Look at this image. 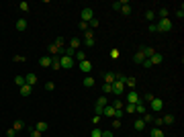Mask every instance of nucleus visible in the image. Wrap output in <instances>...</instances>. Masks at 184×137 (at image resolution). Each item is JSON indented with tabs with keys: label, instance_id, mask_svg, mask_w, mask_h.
<instances>
[{
	"label": "nucleus",
	"instance_id": "32",
	"mask_svg": "<svg viewBox=\"0 0 184 137\" xmlns=\"http://www.w3.org/2000/svg\"><path fill=\"white\" fill-rule=\"evenodd\" d=\"M14 84H16L19 88H21L23 84H27V82H25V76H16V78H14Z\"/></svg>",
	"mask_w": 184,
	"mask_h": 137
},
{
	"label": "nucleus",
	"instance_id": "46",
	"mask_svg": "<svg viewBox=\"0 0 184 137\" xmlns=\"http://www.w3.org/2000/svg\"><path fill=\"white\" fill-rule=\"evenodd\" d=\"M108 55H111V59H117V57H119V49H111Z\"/></svg>",
	"mask_w": 184,
	"mask_h": 137
},
{
	"label": "nucleus",
	"instance_id": "25",
	"mask_svg": "<svg viewBox=\"0 0 184 137\" xmlns=\"http://www.w3.org/2000/svg\"><path fill=\"white\" fill-rule=\"evenodd\" d=\"M74 59H78V64H80V61H84V59H86V53H84V51H80V49H78V51L74 53Z\"/></svg>",
	"mask_w": 184,
	"mask_h": 137
},
{
	"label": "nucleus",
	"instance_id": "33",
	"mask_svg": "<svg viewBox=\"0 0 184 137\" xmlns=\"http://www.w3.org/2000/svg\"><path fill=\"white\" fill-rule=\"evenodd\" d=\"M88 27H90V31H94V29H98V19L94 16V19H92L90 23H88Z\"/></svg>",
	"mask_w": 184,
	"mask_h": 137
},
{
	"label": "nucleus",
	"instance_id": "13",
	"mask_svg": "<svg viewBox=\"0 0 184 137\" xmlns=\"http://www.w3.org/2000/svg\"><path fill=\"white\" fill-rule=\"evenodd\" d=\"M94 84H96V80H94L92 76H86V78L82 80V86H84V88H92Z\"/></svg>",
	"mask_w": 184,
	"mask_h": 137
},
{
	"label": "nucleus",
	"instance_id": "19",
	"mask_svg": "<svg viewBox=\"0 0 184 137\" xmlns=\"http://www.w3.org/2000/svg\"><path fill=\"white\" fill-rule=\"evenodd\" d=\"M133 127H135V131H143V129H145V121H143V119H137V121L133 123Z\"/></svg>",
	"mask_w": 184,
	"mask_h": 137
},
{
	"label": "nucleus",
	"instance_id": "7",
	"mask_svg": "<svg viewBox=\"0 0 184 137\" xmlns=\"http://www.w3.org/2000/svg\"><path fill=\"white\" fill-rule=\"evenodd\" d=\"M84 43L88 47L94 45V31H86V35H84Z\"/></svg>",
	"mask_w": 184,
	"mask_h": 137
},
{
	"label": "nucleus",
	"instance_id": "21",
	"mask_svg": "<svg viewBox=\"0 0 184 137\" xmlns=\"http://www.w3.org/2000/svg\"><path fill=\"white\" fill-rule=\"evenodd\" d=\"M135 84H137V80H135V78H129V76H127V80H125V88H131V90H133V88H135Z\"/></svg>",
	"mask_w": 184,
	"mask_h": 137
},
{
	"label": "nucleus",
	"instance_id": "56",
	"mask_svg": "<svg viewBox=\"0 0 184 137\" xmlns=\"http://www.w3.org/2000/svg\"><path fill=\"white\" fill-rule=\"evenodd\" d=\"M92 123H94V125H98V123H100V117H98V115H94V119H92Z\"/></svg>",
	"mask_w": 184,
	"mask_h": 137
},
{
	"label": "nucleus",
	"instance_id": "12",
	"mask_svg": "<svg viewBox=\"0 0 184 137\" xmlns=\"http://www.w3.org/2000/svg\"><path fill=\"white\" fill-rule=\"evenodd\" d=\"M113 115H115V109H113V104H106L102 109V117H108V119H113Z\"/></svg>",
	"mask_w": 184,
	"mask_h": 137
},
{
	"label": "nucleus",
	"instance_id": "54",
	"mask_svg": "<svg viewBox=\"0 0 184 137\" xmlns=\"http://www.w3.org/2000/svg\"><path fill=\"white\" fill-rule=\"evenodd\" d=\"M78 27H80L82 31H88V23H82V21H80V25H78Z\"/></svg>",
	"mask_w": 184,
	"mask_h": 137
},
{
	"label": "nucleus",
	"instance_id": "3",
	"mask_svg": "<svg viewBox=\"0 0 184 137\" xmlns=\"http://www.w3.org/2000/svg\"><path fill=\"white\" fill-rule=\"evenodd\" d=\"M92 19H94V10H92L90 6L82 8V23H90Z\"/></svg>",
	"mask_w": 184,
	"mask_h": 137
},
{
	"label": "nucleus",
	"instance_id": "10",
	"mask_svg": "<svg viewBox=\"0 0 184 137\" xmlns=\"http://www.w3.org/2000/svg\"><path fill=\"white\" fill-rule=\"evenodd\" d=\"M135 113H139V115H145V113H147V106H145V103H143V100L135 103Z\"/></svg>",
	"mask_w": 184,
	"mask_h": 137
},
{
	"label": "nucleus",
	"instance_id": "5",
	"mask_svg": "<svg viewBox=\"0 0 184 137\" xmlns=\"http://www.w3.org/2000/svg\"><path fill=\"white\" fill-rule=\"evenodd\" d=\"M150 104H151V109H153L156 113H160L162 109H164V100H162V98H153Z\"/></svg>",
	"mask_w": 184,
	"mask_h": 137
},
{
	"label": "nucleus",
	"instance_id": "39",
	"mask_svg": "<svg viewBox=\"0 0 184 137\" xmlns=\"http://www.w3.org/2000/svg\"><path fill=\"white\" fill-rule=\"evenodd\" d=\"M168 14H170L168 8H160V19H168Z\"/></svg>",
	"mask_w": 184,
	"mask_h": 137
},
{
	"label": "nucleus",
	"instance_id": "45",
	"mask_svg": "<svg viewBox=\"0 0 184 137\" xmlns=\"http://www.w3.org/2000/svg\"><path fill=\"white\" fill-rule=\"evenodd\" d=\"M19 8H21L23 12H27V10H29V2H21V4H19Z\"/></svg>",
	"mask_w": 184,
	"mask_h": 137
},
{
	"label": "nucleus",
	"instance_id": "58",
	"mask_svg": "<svg viewBox=\"0 0 184 137\" xmlns=\"http://www.w3.org/2000/svg\"><path fill=\"white\" fill-rule=\"evenodd\" d=\"M147 29H150L151 33H158V31H156V23H151V25H150V27H147Z\"/></svg>",
	"mask_w": 184,
	"mask_h": 137
},
{
	"label": "nucleus",
	"instance_id": "34",
	"mask_svg": "<svg viewBox=\"0 0 184 137\" xmlns=\"http://www.w3.org/2000/svg\"><path fill=\"white\" fill-rule=\"evenodd\" d=\"M123 109H115V115H113V119H119V121H121V119H123Z\"/></svg>",
	"mask_w": 184,
	"mask_h": 137
},
{
	"label": "nucleus",
	"instance_id": "2",
	"mask_svg": "<svg viewBox=\"0 0 184 137\" xmlns=\"http://www.w3.org/2000/svg\"><path fill=\"white\" fill-rule=\"evenodd\" d=\"M59 66H61V70H72L74 68V59L68 55H61L59 57Z\"/></svg>",
	"mask_w": 184,
	"mask_h": 137
},
{
	"label": "nucleus",
	"instance_id": "16",
	"mask_svg": "<svg viewBox=\"0 0 184 137\" xmlns=\"http://www.w3.org/2000/svg\"><path fill=\"white\" fill-rule=\"evenodd\" d=\"M25 82H27L29 86H35V84H37V76H35V74H27V76H25Z\"/></svg>",
	"mask_w": 184,
	"mask_h": 137
},
{
	"label": "nucleus",
	"instance_id": "51",
	"mask_svg": "<svg viewBox=\"0 0 184 137\" xmlns=\"http://www.w3.org/2000/svg\"><path fill=\"white\" fill-rule=\"evenodd\" d=\"M25 59H27L25 55H14V57H12V61H25Z\"/></svg>",
	"mask_w": 184,
	"mask_h": 137
},
{
	"label": "nucleus",
	"instance_id": "28",
	"mask_svg": "<svg viewBox=\"0 0 184 137\" xmlns=\"http://www.w3.org/2000/svg\"><path fill=\"white\" fill-rule=\"evenodd\" d=\"M53 43H55L59 49H64V47H66V39H64V37H55V41H53Z\"/></svg>",
	"mask_w": 184,
	"mask_h": 137
},
{
	"label": "nucleus",
	"instance_id": "53",
	"mask_svg": "<svg viewBox=\"0 0 184 137\" xmlns=\"http://www.w3.org/2000/svg\"><path fill=\"white\" fill-rule=\"evenodd\" d=\"M176 14H178V19H182V16H184V8H182V6H180V8L176 10Z\"/></svg>",
	"mask_w": 184,
	"mask_h": 137
},
{
	"label": "nucleus",
	"instance_id": "36",
	"mask_svg": "<svg viewBox=\"0 0 184 137\" xmlns=\"http://www.w3.org/2000/svg\"><path fill=\"white\" fill-rule=\"evenodd\" d=\"M102 92L104 94H111L113 92V84H102Z\"/></svg>",
	"mask_w": 184,
	"mask_h": 137
},
{
	"label": "nucleus",
	"instance_id": "14",
	"mask_svg": "<svg viewBox=\"0 0 184 137\" xmlns=\"http://www.w3.org/2000/svg\"><path fill=\"white\" fill-rule=\"evenodd\" d=\"M78 66H80V70H82V72H92V64L88 61V59H84V61H80Z\"/></svg>",
	"mask_w": 184,
	"mask_h": 137
},
{
	"label": "nucleus",
	"instance_id": "11",
	"mask_svg": "<svg viewBox=\"0 0 184 137\" xmlns=\"http://www.w3.org/2000/svg\"><path fill=\"white\" fill-rule=\"evenodd\" d=\"M51 61H53V57H51V55H43L41 59H39V64H41L43 68H51Z\"/></svg>",
	"mask_w": 184,
	"mask_h": 137
},
{
	"label": "nucleus",
	"instance_id": "47",
	"mask_svg": "<svg viewBox=\"0 0 184 137\" xmlns=\"http://www.w3.org/2000/svg\"><path fill=\"white\" fill-rule=\"evenodd\" d=\"M29 135H31V137H41L43 133H41V131H37V129H31V133H29Z\"/></svg>",
	"mask_w": 184,
	"mask_h": 137
},
{
	"label": "nucleus",
	"instance_id": "17",
	"mask_svg": "<svg viewBox=\"0 0 184 137\" xmlns=\"http://www.w3.org/2000/svg\"><path fill=\"white\" fill-rule=\"evenodd\" d=\"M70 47H72L74 51H78V49H80V39H78V37H72V39H70Z\"/></svg>",
	"mask_w": 184,
	"mask_h": 137
},
{
	"label": "nucleus",
	"instance_id": "40",
	"mask_svg": "<svg viewBox=\"0 0 184 137\" xmlns=\"http://www.w3.org/2000/svg\"><path fill=\"white\" fill-rule=\"evenodd\" d=\"M45 90H47V92L55 90V84H53V82H45Z\"/></svg>",
	"mask_w": 184,
	"mask_h": 137
},
{
	"label": "nucleus",
	"instance_id": "9",
	"mask_svg": "<svg viewBox=\"0 0 184 137\" xmlns=\"http://www.w3.org/2000/svg\"><path fill=\"white\" fill-rule=\"evenodd\" d=\"M19 92H21V96H31V92H33V86H29V84H23V86L19 88Z\"/></svg>",
	"mask_w": 184,
	"mask_h": 137
},
{
	"label": "nucleus",
	"instance_id": "50",
	"mask_svg": "<svg viewBox=\"0 0 184 137\" xmlns=\"http://www.w3.org/2000/svg\"><path fill=\"white\" fill-rule=\"evenodd\" d=\"M121 6H123V0H121V2H113V8H115V10H121Z\"/></svg>",
	"mask_w": 184,
	"mask_h": 137
},
{
	"label": "nucleus",
	"instance_id": "52",
	"mask_svg": "<svg viewBox=\"0 0 184 137\" xmlns=\"http://www.w3.org/2000/svg\"><path fill=\"white\" fill-rule=\"evenodd\" d=\"M111 123H113V127H115V129H119V127H121V121H119V119H113Z\"/></svg>",
	"mask_w": 184,
	"mask_h": 137
},
{
	"label": "nucleus",
	"instance_id": "31",
	"mask_svg": "<svg viewBox=\"0 0 184 137\" xmlns=\"http://www.w3.org/2000/svg\"><path fill=\"white\" fill-rule=\"evenodd\" d=\"M96 104H98V106H106V104H108V98H106V96H100V98H98V100H96Z\"/></svg>",
	"mask_w": 184,
	"mask_h": 137
},
{
	"label": "nucleus",
	"instance_id": "57",
	"mask_svg": "<svg viewBox=\"0 0 184 137\" xmlns=\"http://www.w3.org/2000/svg\"><path fill=\"white\" fill-rule=\"evenodd\" d=\"M102 137H115V135H113V131H102Z\"/></svg>",
	"mask_w": 184,
	"mask_h": 137
},
{
	"label": "nucleus",
	"instance_id": "26",
	"mask_svg": "<svg viewBox=\"0 0 184 137\" xmlns=\"http://www.w3.org/2000/svg\"><path fill=\"white\" fill-rule=\"evenodd\" d=\"M162 121H164V125H172L174 123V115H164Z\"/></svg>",
	"mask_w": 184,
	"mask_h": 137
},
{
	"label": "nucleus",
	"instance_id": "55",
	"mask_svg": "<svg viewBox=\"0 0 184 137\" xmlns=\"http://www.w3.org/2000/svg\"><path fill=\"white\" fill-rule=\"evenodd\" d=\"M16 135V131H14V129H8V131H6V137H14Z\"/></svg>",
	"mask_w": 184,
	"mask_h": 137
},
{
	"label": "nucleus",
	"instance_id": "23",
	"mask_svg": "<svg viewBox=\"0 0 184 137\" xmlns=\"http://www.w3.org/2000/svg\"><path fill=\"white\" fill-rule=\"evenodd\" d=\"M121 12H123V14H131V4H129L127 0H123V6H121Z\"/></svg>",
	"mask_w": 184,
	"mask_h": 137
},
{
	"label": "nucleus",
	"instance_id": "18",
	"mask_svg": "<svg viewBox=\"0 0 184 137\" xmlns=\"http://www.w3.org/2000/svg\"><path fill=\"white\" fill-rule=\"evenodd\" d=\"M150 137H166L164 135V129H158V127H153L150 131Z\"/></svg>",
	"mask_w": 184,
	"mask_h": 137
},
{
	"label": "nucleus",
	"instance_id": "48",
	"mask_svg": "<svg viewBox=\"0 0 184 137\" xmlns=\"http://www.w3.org/2000/svg\"><path fill=\"white\" fill-rule=\"evenodd\" d=\"M123 106H125V104L121 103V100H115V103H113V109H123Z\"/></svg>",
	"mask_w": 184,
	"mask_h": 137
},
{
	"label": "nucleus",
	"instance_id": "43",
	"mask_svg": "<svg viewBox=\"0 0 184 137\" xmlns=\"http://www.w3.org/2000/svg\"><path fill=\"white\" fill-rule=\"evenodd\" d=\"M141 119H143V121H145V123H151V121H153V115H143V117H141Z\"/></svg>",
	"mask_w": 184,
	"mask_h": 137
},
{
	"label": "nucleus",
	"instance_id": "41",
	"mask_svg": "<svg viewBox=\"0 0 184 137\" xmlns=\"http://www.w3.org/2000/svg\"><path fill=\"white\" fill-rule=\"evenodd\" d=\"M145 19H147V21H153V19H156V12H153V10H147V12H145Z\"/></svg>",
	"mask_w": 184,
	"mask_h": 137
},
{
	"label": "nucleus",
	"instance_id": "6",
	"mask_svg": "<svg viewBox=\"0 0 184 137\" xmlns=\"http://www.w3.org/2000/svg\"><path fill=\"white\" fill-rule=\"evenodd\" d=\"M113 92H115V94H123V92H125V84L119 82V80H115V82H113Z\"/></svg>",
	"mask_w": 184,
	"mask_h": 137
},
{
	"label": "nucleus",
	"instance_id": "30",
	"mask_svg": "<svg viewBox=\"0 0 184 137\" xmlns=\"http://www.w3.org/2000/svg\"><path fill=\"white\" fill-rule=\"evenodd\" d=\"M123 113L133 115V113H135V104H125V106H123Z\"/></svg>",
	"mask_w": 184,
	"mask_h": 137
},
{
	"label": "nucleus",
	"instance_id": "15",
	"mask_svg": "<svg viewBox=\"0 0 184 137\" xmlns=\"http://www.w3.org/2000/svg\"><path fill=\"white\" fill-rule=\"evenodd\" d=\"M35 129H37V131H41V133H45L47 129H49V125H47L45 121H39V123H35Z\"/></svg>",
	"mask_w": 184,
	"mask_h": 137
},
{
	"label": "nucleus",
	"instance_id": "8",
	"mask_svg": "<svg viewBox=\"0 0 184 137\" xmlns=\"http://www.w3.org/2000/svg\"><path fill=\"white\" fill-rule=\"evenodd\" d=\"M150 61H151V66H158V64H162V61H164V55L156 51V53H153V55L150 57Z\"/></svg>",
	"mask_w": 184,
	"mask_h": 137
},
{
	"label": "nucleus",
	"instance_id": "27",
	"mask_svg": "<svg viewBox=\"0 0 184 137\" xmlns=\"http://www.w3.org/2000/svg\"><path fill=\"white\" fill-rule=\"evenodd\" d=\"M133 59H135V64H141V61H143V59H145V55H143V51H141V49H139L137 53H135V55H133Z\"/></svg>",
	"mask_w": 184,
	"mask_h": 137
},
{
	"label": "nucleus",
	"instance_id": "22",
	"mask_svg": "<svg viewBox=\"0 0 184 137\" xmlns=\"http://www.w3.org/2000/svg\"><path fill=\"white\" fill-rule=\"evenodd\" d=\"M27 29V19H19L16 21V31H25Z\"/></svg>",
	"mask_w": 184,
	"mask_h": 137
},
{
	"label": "nucleus",
	"instance_id": "49",
	"mask_svg": "<svg viewBox=\"0 0 184 137\" xmlns=\"http://www.w3.org/2000/svg\"><path fill=\"white\" fill-rule=\"evenodd\" d=\"M141 66H143V68H151V61H150V59H147V57H145V59L141 61Z\"/></svg>",
	"mask_w": 184,
	"mask_h": 137
},
{
	"label": "nucleus",
	"instance_id": "44",
	"mask_svg": "<svg viewBox=\"0 0 184 137\" xmlns=\"http://www.w3.org/2000/svg\"><path fill=\"white\" fill-rule=\"evenodd\" d=\"M153 98H156V96H153V94H151V92H147V94H145V98H143V100H145V103L150 104L151 100H153Z\"/></svg>",
	"mask_w": 184,
	"mask_h": 137
},
{
	"label": "nucleus",
	"instance_id": "38",
	"mask_svg": "<svg viewBox=\"0 0 184 137\" xmlns=\"http://www.w3.org/2000/svg\"><path fill=\"white\" fill-rule=\"evenodd\" d=\"M23 127H25V123H23V121H14V127H12V129H14V131H21Z\"/></svg>",
	"mask_w": 184,
	"mask_h": 137
},
{
	"label": "nucleus",
	"instance_id": "29",
	"mask_svg": "<svg viewBox=\"0 0 184 137\" xmlns=\"http://www.w3.org/2000/svg\"><path fill=\"white\" fill-rule=\"evenodd\" d=\"M151 123H153V127H158V129H162V127H164V121H162V117H153V121H151Z\"/></svg>",
	"mask_w": 184,
	"mask_h": 137
},
{
	"label": "nucleus",
	"instance_id": "42",
	"mask_svg": "<svg viewBox=\"0 0 184 137\" xmlns=\"http://www.w3.org/2000/svg\"><path fill=\"white\" fill-rule=\"evenodd\" d=\"M94 115H98V117H102V106H98V104H94Z\"/></svg>",
	"mask_w": 184,
	"mask_h": 137
},
{
	"label": "nucleus",
	"instance_id": "37",
	"mask_svg": "<svg viewBox=\"0 0 184 137\" xmlns=\"http://www.w3.org/2000/svg\"><path fill=\"white\" fill-rule=\"evenodd\" d=\"M51 68H53V70H61V66H59V57H53V61H51Z\"/></svg>",
	"mask_w": 184,
	"mask_h": 137
},
{
	"label": "nucleus",
	"instance_id": "20",
	"mask_svg": "<svg viewBox=\"0 0 184 137\" xmlns=\"http://www.w3.org/2000/svg\"><path fill=\"white\" fill-rule=\"evenodd\" d=\"M141 51H143V55L147 57V59H150V57L156 53V49H153V47H141Z\"/></svg>",
	"mask_w": 184,
	"mask_h": 137
},
{
	"label": "nucleus",
	"instance_id": "24",
	"mask_svg": "<svg viewBox=\"0 0 184 137\" xmlns=\"http://www.w3.org/2000/svg\"><path fill=\"white\" fill-rule=\"evenodd\" d=\"M113 82H115V74H113V72H106V74H104V84H113Z\"/></svg>",
	"mask_w": 184,
	"mask_h": 137
},
{
	"label": "nucleus",
	"instance_id": "1",
	"mask_svg": "<svg viewBox=\"0 0 184 137\" xmlns=\"http://www.w3.org/2000/svg\"><path fill=\"white\" fill-rule=\"evenodd\" d=\"M172 27H174V23L170 19H160V23H156V31L158 33H170Z\"/></svg>",
	"mask_w": 184,
	"mask_h": 137
},
{
	"label": "nucleus",
	"instance_id": "4",
	"mask_svg": "<svg viewBox=\"0 0 184 137\" xmlns=\"http://www.w3.org/2000/svg\"><path fill=\"white\" fill-rule=\"evenodd\" d=\"M141 98H139V94L135 90H129V94H127V104H135V103H139Z\"/></svg>",
	"mask_w": 184,
	"mask_h": 137
},
{
	"label": "nucleus",
	"instance_id": "35",
	"mask_svg": "<svg viewBox=\"0 0 184 137\" xmlns=\"http://www.w3.org/2000/svg\"><path fill=\"white\" fill-rule=\"evenodd\" d=\"M90 137H102V131H100L98 127H94V129H92V133H90Z\"/></svg>",
	"mask_w": 184,
	"mask_h": 137
}]
</instances>
